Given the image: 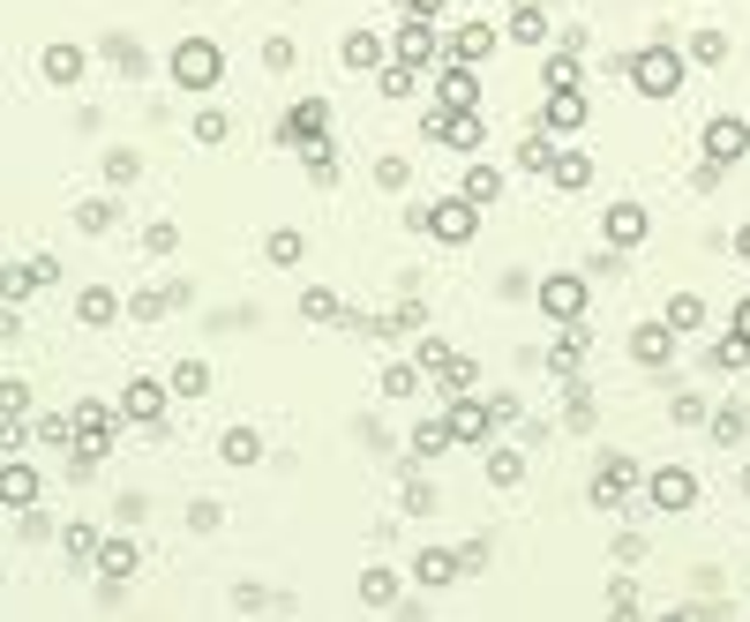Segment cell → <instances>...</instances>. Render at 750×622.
Masks as SVG:
<instances>
[{
	"label": "cell",
	"instance_id": "ab89813d",
	"mask_svg": "<svg viewBox=\"0 0 750 622\" xmlns=\"http://www.w3.org/2000/svg\"><path fill=\"white\" fill-rule=\"evenodd\" d=\"M518 473H526V457H518V451H488V480H496V488H510Z\"/></svg>",
	"mask_w": 750,
	"mask_h": 622
},
{
	"label": "cell",
	"instance_id": "ac0fdd59",
	"mask_svg": "<svg viewBox=\"0 0 750 622\" xmlns=\"http://www.w3.org/2000/svg\"><path fill=\"white\" fill-rule=\"evenodd\" d=\"M578 121H585V98H578V90H548V105H541V127H548V135H571Z\"/></svg>",
	"mask_w": 750,
	"mask_h": 622
},
{
	"label": "cell",
	"instance_id": "e0dca14e",
	"mask_svg": "<svg viewBox=\"0 0 750 622\" xmlns=\"http://www.w3.org/2000/svg\"><path fill=\"white\" fill-rule=\"evenodd\" d=\"M541 308L555 315V323L585 315V278H548V286H541Z\"/></svg>",
	"mask_w": 750,
	"mask_h": 622
},
{
	"label": "cell",
	"instance_id": "f35d334b",
	"mask_svg": "<svg viewBox=\"0 0 750 622\" xmlns=\"http://www.w3.org/2000/svg\"><path fill=\"white\" fill-rule=\"evenodd\" d=\"M361 600H368V608H390V600H398V578H390V570H368V578H361Z\"/></svg>",
	"mask_w": 750,
	"mask_h": 622
},
{
	"label": "cell",
	"instance_id": "f1b7e54d",
	"mask_svg": "<svg viewBox=\"0 0 750 622\" xmlns=\"http://www.w3.org/2000/svg\"><path fill=\"white\" fill-rule=\"evenodd\" d=\"M706 368H713V375H736V368H750V345H743L736 331H728V337H720V345L706 353Z\"/></svg>",
	"mask_w": 750,
	"mask_h": 622
},
{
	"label": "cell",
	"instance_id": "2e32d148",
	"mask_svg": "<svg viewBox=\"0 0 750 622\" xmlns=\"http://www.w3.org/2000/svg\"><path fill=\"white\" fill-rule=\"evenodd\" d=\"M435 143H451V151H481V143H488V127H481V113H473V105H465V113H451V105H443Z\"/></svg>",
	"mask_w": 750,
	"mask_h": 622
},
{
	"label": "cell",
	"instance_id": "db71d44e",
	"mask_svg": "<svg viewBox=\"0 0 750 622\" xmlns=\"http://www.w3.org/2000/svg\"><path fill=\"white\" fill-rule=\"evenodd\" d=\"M0 337H23V323H15V315H8V308H0Z\"/></svg>",
	"mask_w": 750,
	"mask_h": 622
},
{
	"label": "cell",
	"instance_id": "d6986e66",
	"mask_svg": "<svg viewBox=\"0 0 750 622\" xmlns=\"http://www.w3.org/2000/svg\"><path fill=\"white\" fill-rule=\"evenodd\" d=\"M45 84H76V76H84V45H68V38H53L45 45Z\"/></svg>",
	"mask_w": 750,
	"mask_h": 622
},
{
	"label": "cell",
	"instance_id": "f907efd6",
	"mask_svg": "<svg viewBox=\"0 0 750 622\" xmlns=\"http://www.w3.org/2000/svg\"><path fill=\"white\" fill-rule=\"evenodd\" d=\"M196 135L203 143H225V113H196Z\"/></svg>",
	"mask_w": 750,
	"mask_h": 622
},
{
	"label": "cell",
	"instance_id": "6f0895ef",
	"mask_svg": "<svg viewBox=\"0 0 750 622\" xmlns=\"http://www.w3.org/2000/svg\"><path fill=\"white\" fill-rule=\"evenodd\" d=\"M518 8H541V0H518Z\"/></svg>",
	"mask_w": 750,
	"mask_h": 622
},
{
	"label": "cell",
	"instance_id": "836d02e7",
	"mask_svg": "<svg viewBox=\"0 0 750 622\" xmlns=\"http://www.w3.org/2000/svg\"><path fill=\"white\" fill-rule=\"evenodd\" d=\"M518 166H526V173H548V166H555V143H548V127L518 143Z\"/></svg>",
	"mask_w": 750,
	"mask_h": 622
},
{
	"label": "cell",
	"instance_id": "7a4b0ae2",
	"mask_svg": "<svg viewBox=\"0 0 750 622\" xmlns=\"http://www.w3.org/2000/svg\"><path fill=\"white\" fill-rule=\"evenodd\" d=\"M406 225H413V233H435V241H473V233H481V203H473V196H443V203L406 210Z\"/></svg>",
	"mask_w": 750,
	"mask_h": 622
},
{
	"label": "cell",
	"instance_id": "816d5d0a",
	"mask_svg": "<svg viewBox=\"0 0 750 622\" xmlns=\"http://www.w3.org/2000/svg\"><path fill=\"white\" fill-rule=\"evenodd\" d=\"M443 8L451 0H406V15H428V23H443Z\"/></svg>",
	"mask_w": 750,
	"mask_h": 622
},
{
	"label": "cell",
	"instance_id": "ee69618b",
	"mask_svg": "<svg viewBox=\"0 0 750 622\" xmlns=\"http://www.w3.org/2000/svg\"><path fill=\"white\" fill-rule=\"evenodd\" d=\"M135 173H143V158H135V151H113V158H106V180H113V188H128Z\"/></svg>",
	"mask_w": 750,
	"mask_h": 622
},
{
	"label": "cell",
	"instance_id": "d6a6232c",
	"mask_svg": "<svg viewBox=\"0 0 750 622\" xmlns=\"http://www.w3.org/2000/svg\"><path fill=\"white\" fill-rule=\"evenodd\" d=\"M510 38L518 45H548V15L541 8H518V15H510Z\"/></svg>",
	"mask_w": 750,
	"mask_h": 622
},
{
	"label": "cell",
	"instance_id": "603a6c76",
	"mask_svg": "<svg viewBox=\"0 0 750 622\" xmlns=\"http://www.w3.org/2000/svg\"><path fill=\"white\" fill-rule=\"evenodd\" d=\"M413 578L428 585V592H443V585L459 578V555H443V547H428V555H420V563H413Z\"/></svg>",
	"mask_w": 750,
	"mask_h": 622
},
{
	"label": "cell",
	"instance_id": "5bb4252c",
	"mask_svg": "<svg viewBox=\"0 0 750 622\" xmlns=\"http://www.w3.org/2000/svg\"><path fill=\"white\" fill-rule=\"evenodd\" d=\"M630 360H638V368H668V360H675V331H668V323H638V331H630Z\"/></svg>",
	"mask_w": 750,
	"mask_h": 622
},
{
	"label": "cell",
	"instance_id": "7dc6e473",
	"mask_svg": "<svg viewBox=\"0 0 750 622\" xmlns=\"http://www.w3.org/2000/svg\"><path fill=\"white\" fill-rule=\"evenodd\" d=\"M106 53H113V68H128V76H143V45H128V38H113V45H106Z\"/></svg>",
	"mask_w": 750,
	"mask_h": 622
},
{
	"label": "cell",
	"instance_id": "ba28073f",
	"mask_svg": "<svg viewBox=\"0 0 750 622\" xmlns=\"http://www.w3.org/2000/svg\"><path fill=\"white\" fill-rule=\"evenodd\" d=\"M323 135H331V98H300L278 127V143H323Z\"/></svg>",
	"mask_w": 750,
	"mask_h": 622
},
{
	"label": "cell",
	"instance_id": "f5cc1de1",
	"mask_svg": "<svg viewBox=\"0 0 750 622\" xmlns=\"http://www.w3.org/2000/svg\"><path fill=\"white\" fill-rule=\"evenodd\" d=\"M728 331H736V337L750 345V300H736V323H728Z\"/></svg>",
	"mask_w": 750,
	"mask_h": 622
},
{
	"label": "cell",
	"instance_id": "c3c4849f",
	"mask_svg": "<svg viewBox=\"0 0 750 622\" xmlns=\"http://www.w3.org/2000/svg\"><path fill=\"white\" fill-rule=\"evenodd\" d=\"M271 263H286V270H293V263H300V233H271Z\"/></svg>",
	"mask_w": 750,
	"mask_h": 622
},
{
	"label": "cell",
	"instance_id": "6da1fadb",
	"mask_svg": "<svg viewBox=\"0 0 750 622\" xmlns=\"http://www.w3.org/2000/svg\"><path fill=\"white\" fill-rule=\"evenodd\" d=\"M683 68H691V53H675V45H646V53H630V84L638 98H675L683 90Z\"/></svg>",
	"mask_w": 750,
	"mask_h": 622
},
{
	"label": "cell",
	"instance_id": "44dd1931",
	"mask_svg": "<svg viewBox=\"0 0 750 622\" xmlns=\"http://www.w3.org/2000/svg\"><path fill=\"white\" fill-rule=\"evenodd\" d=\"M578 360H585V323L571 315L563 337H555V353H548V368H555V375H578Z\"/></svg>",
	"mask_w": 750,
	"mask_h": 622
},
{
	"label": "cell",
	"instance_id": "3957f363",
	"mask_svg": "<svg viewBox=\"0 0 750 622\" xmlns=\"http://www.w3.org/2000/svg\"><path fill=\"white\" fill-rule=\"evenodd\" d=\"M218 76H225V53H218V38H180V45H173V84L188 90V98H210V90H218Z\"/></svg>",
	"mask_w": 750,
	"mask_h": 622
},
{
	"label": "cell",
	"instance_id": "277c9868",
	"mask_svg": "<svg viewBox=\"0 0 750 622\" xmlns=\"http://www.w3.org/2000/svg\"><path fill=\"white\" fill-rule=\"evenodd\" d=\"M638 488V465H630L624 451H608L600 465H593V480H585V496H593V510H624V496Z\"/></svg>",
	"mask_w": 750,
	"mask_h": 622
},
{
	"label": "cell",
	"instance_id": "e575fe53",
	"mask_svg": "<svg viewBox=\"0 0 750 622\" xmlns=\"http://www.w3.org/2000/svg\"><path fill=\"white\" fill-rule=\"evenodd\" d=\"M435 382H443V398H459V390H473V360H459V353H443V368H435Z\"/></svg>",
	"mask_w": 750,
	"mask_h": 622
},
{
	"label": "cell",
	"instance_id": "d590c367",
	"mask_svg": "<svg viewBox=\"0 0 750 622\" xmlns=\"http://www.w3.org/2000/svg\"><path fill=\"white\" fill-rule=\"evenodd\" d=\"M300 315H308V323H331V315H338V292L331 286H308V292H300Z\"/></svg>",
	"mask_w": 750,
	"mask_h": 622
},
{
	"label": "cell",
	"instance_id": "484cf974",
	"mask_svg": "<svg viewBox=\"0 0 750 622\" xmlns=\"http://www.w3.org/2000/svg\"><path fill=\"white\" fill-rule=\"evenodd\" d=\"M661 323H668V331H698V323H706V300H698V292H668Z\"/></svg>",
	"mask_w": 750,
	"mask_h": 622
},
{
	"label": "cell",
	"instance_id": "8d00e7d4",
	"mask_svg": "<svg viewBox=\"0 0 750 622\" xmlns=\"http://www.w3.org/2000/svg\"><path fill=\"white\" fill-rule=\"evenodd\" d=\"M31 435H38V443H53V451H68V443H76V420H68V413H45Z\"/></svg>",
	"mask_w": 750,
	"mask_h": 622
},
{
	"label": "cell",
	"instance_id": "f546056e",
	"mask_svg": "<svg viewBox=\"0 0 750 622\" xmlns=\"http://www.w3.org/2000/svg\"><path fill=\"white\" fill-rule=\"evenodd\" d=\"M76 315H84L90 331H98V323H113V315H121V300H113V292H106V286H90L84 300H76Z\"/></svg>",
	"mask_w": 750,
	"mask_h": 622
},
{
	"label": "cell",
	"instance_id": "11a10c76",
	"mask_svg": "<svg viewBox=\"0 0 750 622\" xmlns=\"http://www.w3.org/2000/svg\"><path fill=\"white\" fill-rule=\"evenodd\" d=\"M736 255H743V263H750V225H736Z\"/></svg>",
	"mask_w": 750,
	"mask_h": 622
},
{
	"label": "cell",
	"instance_id": "ffe728a7",
	"mask_svg": "<svg viewBox=\"0 0 750 622\" xmlns=\"http://www.w3.org/2000/svg\"><path fill=\"white\" fill-rule=\"evenodd\" d=\"M338 60H345L353 76H368V68H383V38H368V31H345V45H338Z\"/></svg>",
	"mask_w": 750,
	"mask_h": 622
},
{
	"label": "cell",
	"instance_id": "8992f818",
	"mask_svg": "<svg viewBox=\"0 0 750 622\" xmlns=\"http://www.w3.org/2000/svg\"><path fill=\"white\" fill-rule=\"evenodd\" d=\"M706 158H713V166H736V158H750V121H736V113H713V121H706Z\"/></svg>",
	"mask_w": 750,
	"mask_h": 622
},
{
	"label": "cell",
	"instance_id": "d4e9b609",
	"mask_svg": "<svg viewBox=\"0 0 750 622\" xmlns=\"http://www.w3.org/2000/svg\"><path fill=\"white\" fill-rule=\"evenodd\" d=\"M128 570H135V540H106V547H98V578L121 585Z\"/></svg>",
	"mask_w": 750,
	"mask_h": 622
},
{
	"label": "cell",
	"instance_id": "9f6ffc18",
	"mask_svg": "<svg viewBox=\"0 0 750 622\" xmlns=\"http://www.w3.org/2000/svg\"><path fill=\"white\" fill-rule=\"evenodd\" d=\"M743 496H750V465H743Z\"/></svg>",
	"mask_w": 750,
	"mask_h": 622
},
{
	"label": "cell",
	"instance_id": "f6af8a7d",
	"mask_svg": "<svg viewBox=\"0 0 750 622\" xmlns=\"http://www.w3.org/2000/svg\"><path fill=\"white\" fill-rule=\"evenodd\" d=\"M383 98H413V68H406V60L383 68Z\"/></svg>",
	"mask_w": 750,
	"mask_h": 622
},
{
	"label": "cell",
	"instance_id": "681fc988",
	"mask_svg": "<svg viewBox=\"0 0 750 622\" xmlns=\"http://www.w3.org/2000/svg\"><path fill=\"white\" fill-rule=\"evenodd\" d=\"M413 382H420L413 368H390V375H383V390H390V398H413Z\"/></svg>",
	"mask_w": 750,
	"mask_h": 622
},
{
	"label": "cell",
	"instance_id": "8fae6325",
	"mask_svg": "<svg viewBox=\"0 0 750 622\" xmlns=\"http://www.w3.org/2000/svg\"><path fill=\"white\" fill-rule=\"evenodd\" d=\"M443 420H451V435H459V443H488V427H496V406H488V398H465V390H459Z\"/></svg>",
	"mask_w": 750,
	"mask_h": 622
},
{
	"label": "cell",
	"instance_id": "7c38bea8",
	"mask_svg": "<svg viewBox=\"0 0 750 622\" xmlns=\"http://www.w3.org/2000/svg\"><path fill=\"white\" fill-rule=\"evenodd\" d=\"M646 203H608V218H600V233H608V248H638L646 241Z\"/></svg>",
	"mask_w": 750,
	"mask_h": 622
},
{
	"label": "cell",
	"instance_id": "60d3db41",
	"mask_svg": "<svg viewBox=\"0 0 750 622\" xmlns=\"http://www.w3.org/2000/svg\"><path fill=\"white\" fill-rule=\"evenodd\" d=\"M60 547H68V563H84V555H98V533L90 525H60Z\"/></svg>",
	"mask_w": 750,
	"mask_h": 622
},
{
	"label": "cell",
	"instance_id": "1f68e13d",
	"mask_svg": "<svg viewBox=\"0 0 750 622\" xmlns=\"http://www.w3.org/2000/svg\"><path fill=\"white\" fill-rule=\"evenodd\" d=\"M166 390H173V398H203V390H210V368H203V360H180Z\"/></svg>",
	"mask_w": 750,
	"mask_h": 622
},
{
	"label": "cell",
	"instance_id": "30bf717a",
	"mask_svg": "<svg viewBox=\"0 0 750 622\" xmlns=\"http://www.w3.org/2000/svg\"><path fill=\"white\" fill-rule=\"evenodd\" d=\"M435 105H451V113L481 105V84H473V68H465V60H435Z\"/></svg>",
	"mask_w": 750,
	"mask_h": 622
},
{
	"label": "cell",
	"instance_id": "5b68a950",
	"mask_svg": "<svg viewBox=\"0 0 750 622\" xmlns=\"http://www.w3.org/2000/svg\"><path fill=\"white\" fill-rule=\"evenodd\" d=\"M646 502H653L661 518H683V510L698 502V473H691V465H661V473L646 480Z\"/></svg>",
	"mask_w": 750,
	"mask_h": 622
},
{
	"label": "cell",
	"instance_id": "7bdbcfd3",
	"mask_svg": "<svg viewBox=\"0 0 750 622\" xmlns=\"http://www.w3.org/2000/svg\"><path fill=\"white\" fill-rule=\"evenodd\" d=\"M53 278H60V263H53V255H31V263H23V286H31V292H45Z\"/></svg>",
	"mask_w": 750,
	"mask_h": 622
},
{
	"label": "cell",
	"instance_id": "9a60e30c",
	"mask_svg": "<svg viewBox=\"0 0 750 622\" xmlns=\"http://www.w3.org/2000/svg\"><path fill=\"white\" fill-rule=\"evenodd\" d=\"M0 502H8V510H31V502H38V465L8 457V465H0Z\"/></svg>",
	"mask_w": 750,
	"mask_h": 622
},
{
	"label": "cell",
	"instance_id": "74e56055",
	"mask_svg": "<svg viewBox=\"0 0 750 622\" xmlns=\"http://www.w3.org/2000/svg\"><path fill=\"white\" fill-rule=\"evenodd\" d=\"M743 427H750L743 406H720V413H713V443H743Z\"/></svg>",
	"mask_w": 750,
	"mask_h": 622
},
{
	"label": "cell",
	"instance_id": "4dcf8cb0",
	"mask_svg": "<svg viewBox=\"0 0 750 622\" xmlns=\"http://www.w3.org/2000/svg\"><path fill=\"white\" fill-rule=\"evenodd\" d=\"M465 196H473V203H496V196H503V173L488 166V158H481V166H465Z\"/></svg>",
	"mask_w": 750,
	"mask_h": 622
},
{
	"label": "cell",
	"instance_id": "52a82bcc",
	"mask_svg": "<svg viewBox=\"0 0 750 622\" xmlns=\"http://www.w3.org/2000/svg\"><path fill=\"white\" fill-rule=\"evenodd\" d=\"M398 60H406V68H435V60H443V31H435L428 15H406V31H398Z\"/></svg>",
	"mask_w": 750,
	"mask_h": 622
},
{
	"label": "cell",
	"instance_id": "cb8c5ba5",
	"mask_svg": "<svg viewBox=\"0 0 750 622\" xmlns=\"http://www.w3.org/2000/svg\"><path fill=\"white\" fill-rule=\"evenodd\" d=\"M541 84L548 90H578V53H571V45H555V53L541 60Z\"/></svg>",
	"mask_w": 750,
	"mask_h": 622
},
{
	"label": "cell",
	"instance_id": "7402d4cb",
	"mask_svg": "<svg viewBox=\"0 0 750 622\" xmlns=\"http://www.w3.org/2000/svg\"><path fill=\"white\" fill-rule=\"evenodd\" d=\"M548 173H555L563 196H578L585 180H593V158H585V151H555V166H548Z\"/></svg>",
	"mask_w": 750,
	"mask_h": 622
},
{
	"label": "cell",
	"instance_id": "bcb514c9",
	"mask_svg": "<svg viewBox=\"0 0 750 622\" xmlns=\"http://www.w3.org/2000/svg\"><path fill=\"white\" fill-rule=\"evenodd\" d=\"M76 225H84V233H106V225H113V203H106V196L84 203V210H76Z\"/></svg>",
	"mask_w": 750,
	"mask_h": 622
},
{
	"label": "cell",
	"instance_id": "4316f807",
	"mask_svg": "<svg viewBox=\"0 0 750 622\" xmlns=\"http://www.w3.org/2000/svg\"><path fill=\"white\" fill-rule=\"evenodd\" d=\"M451 443H459V435H451V420H420V427H413V465H420V457H443Z\"/></svg>",
	"mask_w": 750,
	"mask_h": 622
},
{
	"label": "cell",
	"instance_id": "83f0119b",
	"mask_svg": "<svg viewBox=\"0 0 750 622\" xmlns=\"http://www.w3.org/2000/svg\"><path fill=\"white\" fill-rule=\"evenodd\" d=\"M218 457H225V465H255V457H263V435H255V427H225Z\"/></svg>",
	"mask_w": 750,
	"mask_h": 622
},
{
	"label": "cell",
	"instance_id": "b9f144b4",
	"mask_svg": "<svg viewBox=\"0 0 750 622\" xmlns=\"http://www.w3.org/2000/svg\"><path fill=\"white\" fill-rule=\"evenodd\" d=\"M691 60L720 68V60H728V38H720V31H698V38H691Z\"/></svg>",
	"mask_w": 750,
	"mask_h": 622
},
{
	"label": "cell",
	"instance_id": "4fadbf2b",
	"mask_svg": "<svg viewBox=\"0 0 750 622\" xmlns=\"http://www.w3.org/2000/svg\"><path fill=\"white\" fill-rule=\"evenodd\" d=\"M443 53H451V60H465V68H481V60L496 53V23H459V31L443 38Z\"/></svg>",
	"mask_w": 750,
	"mask_h": 622
},
{
	"label": "cell",
	"instance_id": "9c48e42d",
	"mask_svg": "<svg viewBox=\"0 0 750 622\" xmlns=\"http://www.w3.org/2000/svg\"><path fill=\"white\" fill-rule=\"evenodd\" d=\"M166 406H173V390H166V382H151V375H135V382L121 390V420H143V427L166 420Z\"/></svg>",
	"mask_w": 750,
	"mask_h": 622
}]
</instances>
